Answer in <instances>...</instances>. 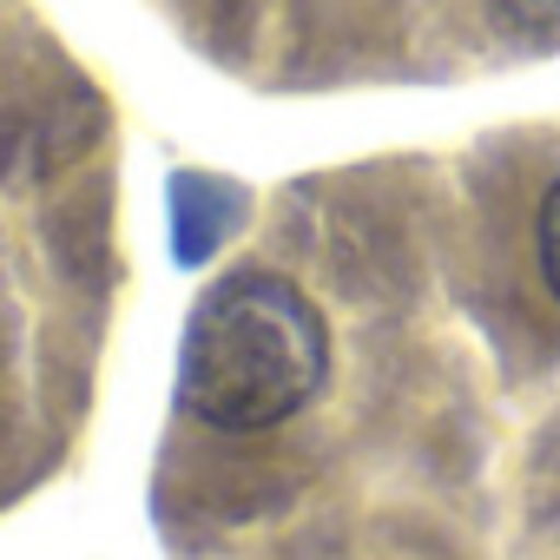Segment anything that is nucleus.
I'll return each mask as SVG.
<instances>
[{
  "label": "nucleus",
  "mask_w": 560,
  "mask_h": 560,
  "mask_svg": "<svg viewBox=\"0 0 560 560\" xmlns=\"http://www.w3.org/2000/svg\"><path fill=\"white\" fill-rule=\"evenodd\" d=\"M330 376L317 304L277 270H231L191 304L178 343V402L224 435L291 422Z\"/></svg>",
  "instance_id": "nucleus-1"
},
{
  "label": "nucleus",
  "mask_w": 560,
  "mask_h": 560,
  "mask_svg": "<svg viewBox=\"0 0 560 560\" xmlns=\"http://www.w3.org/2000/svg\"><path fill=\"white\" fill-rule=\"evenodd\" d=\"M172 224H178V257L198 264L218 250V237L237 224V198L224 185H205V178H178V198H172Z\"/></svg>",
  "instance_id": "nucleus-2"
},
{
  "label": "nucleus",
  "mask_w": 560,
  "mask_h": 560,
  "mask_svg": "<svg viewBox=\"0 0 560 560\" xmlns=\"http://www.w3.org/2000/svg\"><path fill=\"white\" fill-rule=\"evenodd\" d=\"M534 257H540V277H547V291L560 298V178L540 205V224H534Z\"/></svg>",
  "instance_id": "nucleus-3"
},
{
  "label": "nucleus",
  "mask_w": 560,
  "mask_h": 560,
  "mask_svg": "<svg viewBox=\"0 0 560 560\" xmlns=\"http://www.w3.org/2000/svg\"><path fill=\"white\" fill-rule=\"evenodd\" d=\"M501 8H508L521 27H553V21H560V0H501Z\"/></svg>",
  "instance_id": "nucleus-4"
}]
</instances>
